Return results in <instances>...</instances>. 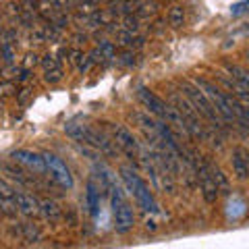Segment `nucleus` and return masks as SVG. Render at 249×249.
Wrapping results in <instances>:
<instances>
[{
    "label": "nucleus",
    "mask_w": 249,
    "mask_h": 249,
    "mask_svg": "<svg viewBox=\"0 0 249 249\" xmlns=\"http://www.w3.org/2000/svg\"><path fill=\"white\" fill-rule=\"evenodd\" d=\"M110 129H112L114 143L119 145L131 160L137 158V156H139V143H137V139L133 137V133H131L129 129H124L123 124H110Z\"/></svg>",
    "instance_id": "nucleus-7"
},
{
    "label": "nucleus",
    "mask_w": 249,
    "mask_h": 249,
    "mask_svg": "<svg viewBox=\"0 0 249 249\" xmlns=\"http://www.w3.org/2000/svg\"><path fill=\"white\" fill-rule=\"evenodd\" d=\"M166 19H168V25L170 27H183L185 25V9L183 6H178V4H173L168 9L166 13Z\"/></svg>",
    "instance_id": "nucleus-15"
},
{
    "label": "nucleus",
    "mask_w": 249,
    "mask_h": 249,
    "mask_svg": "<svg viewBox=\"0 0 249 249\" xmlns=\"http://www.w3.org/2000/svg\"><path fill=\"white\" fill-rule=\"evenodd\" d=\"M173 106L181 112V116L187 123V127H189V133L193 137H206V129H204V124H201V121H199V112L193 108V104L189 102V100H187L185 96L175 93L173 96Z\"/></svg>",
    "instance_id": "nucleus-4"
},
{
    "label": "nucleus",
    "mask_w": 249,
    "mask_h": 249,
    "mask_svg": "<svg viewBox=\"0 0 249 249\" xmlns=\"http://www.w3.org/2000/svg\"><path fill=\"white\" fill-rule=\"evenodd\" d=\"M0 110H2V104H0Z\"/></svg>",
    "instance_id": "nucleus-38"
},
{
    "label": "nucleus",
    "mask_w": 249,
    "mask_h": 249,
    "mask_svg": "<svg viewBox=\"0 0 249 249\" xmlns=\"http://www.w3.org/2000/svg\"><path fill=\"white\" fill-rule=\"evenodd\" d=\"M139 21H142V19H139L137 15H135V17H133V15H127V17L123 19V27L127 31H131V34H137V31H139Z\"/></svg>",
    "instance_id": "nucleus-21"
},
{
    "label": "nucleus",
    "mask_w": 249,
    "mask_h": 249,
    "mask_svg": "<svg viewBox=\"0 0 249 249\" xmlns=\"http://www.w3.org/2000/svg\"><path fill=\"white\" fill-rule=\"evenodd\" d=\"M40 62H42L44 71H48V69H56V67H60V62H58V58L54 56V54H46V56H44Z\"/></svg>",
    "instance_id": "nucleus-27"
},
{
    "label": "nucleus",
    "mask_w": 249,
    "mask_h": 249,
    "mask_svg": "<svg viewBox=\"0 0 249 249\" xmlns=\"http://www.w3.org/2000/svg\"><path fill=\"white\" fill-rule=\"evenodd\" d=\"M231 162H232V170H235L239 181H249V150L235 147Z\"/></svg>",
    "instance_id": "nucleus-11"
},
{
    "label": "nucleus",
    "mask_w": 249,
    "mask_h": 249,
    "mask_svg": "<svg viewBox=\"0 0 249 249\" xmlns=\"http://www.w3.org/2000/svg\"><path fill=\"white\" fill-rule=\"evenodd\" d=\"M71 40H73V44L77 46V48H81V46H83L85 42H88V36H85V34H81V31H77V34L71 37Z\"/></svg>",
    "instance_id": "nucleus-32"
},
{
    "label": "nucleus",
    "mask_w": 249,
    "mask_h": 249,
    "mask_svg": "<svg viewBox=\"0 0 249 249\" xmlns=\"http://www.w3.org/2000/svg\"><path fill=\"white\" fill-rule=\"evenodd\" d=\"M85 199H88L89 214H91V216H96V214H98V208H100V191L96 189L93 181L88 183V193H85Z\"/></svg>",
    "instance_id": "nucleus-17"
},
{
    "label": "nucleus",
    "mask_w": 249,
    "mask_h": 249,
    "mask_svg": "<svg viewBox=\"0 0 249 249\" xmlns=\"http://www.w3.org/2000/svg\"><path fill=\"white\" fill-rule=\"evenodd\" d=\"M11 158L17 162V164L25 166L27 170H31V173H36L37 177L48 175V166H46L44 154H37V152H31V150H15L11 154Z\"/></svg>",
    "instance_id": "nucleus-5"
},
{
    "label": "nucleus",
    "mask_w": 249,
    "mask_h": 249,
    "mask_svg": "<svg viewBox=\"0 0 249 249\" xmlns=\"http://www.w3.org/2000/svg\"><path fill=\"white\" fill-rule=\"evenodd\" d=\"M17 91V85H15L13 79H4L0 83V98H9V96H15Z\"/></svg>",
    "instance_id": "nucleus-22"
},
{
    "label": "nucleus",
    "mask_w": 249,
    "mask_h": 249,
    "mask_svg": "<svg viewBox=\"0 0 249 249\" xmlns=\"http://www.w3.org/2000/svg\"><path fill=\"white\" fill-rule=\"evenodd\" d=\"M114 229L116 232H129L135 224V214H133V208H131L127 201L114 206Z\"/></svg>",
    "instance_id": "nucleus-9"
},
{
    "label": "nucleus",
    "mask_w": 249,
    "mask_h": 249,
    "mask_svg": "<svg viewBox=\"0 0 249 249\" xmlns=\"http://www.w3.org/2000/svg\"><path fill=\"white\" fill-rule=\"evenodd\" d=\"M15 201H17V208L23 216H37L40 214V199H37L34 193L27 191H15Z\"/></svg>",
    "instance_id": "nucleus-10"
},
{
    "label": "nucleus",
    "mask_w": 249,
    "mask_h": 249,
    "mask_svg": "<svg viewBox=\"0 0 249 249\" xmlns=\"http://www.w3.org/2000/svg\"><path fill=\"white\" fill-rule=\"evenodd\" d=\"M121 175H123V181L127 183L129 187V191L133 193V197L139 206H142L145 212H156L158 210V206H156V201L152 197V193L150 189H147V185L139 178V175L135 173V170H131V168H121Z\"/></svg>",
    "instance_id": "nucleus-2"
},
{
    "label": "nucleus",
    "mask_w": 249,
    "mask_h": 249,
    "mask_svg": "<svg viewBox=\"0 0 249 249\" xmlns=\"http://www.w3.org/2000/svg\"><path fill=\"white\" fill-rule=\"evenodd\" d=\"M65 220H67L69 227H75V224H77V216H75L73 210H69V212L65 214Z\"/></svg>",
    "instance_id": "nucleus-35"
},
{
    "label": "nucleus",
    "mask_w": 249,
    "mask_h": 249,
    "mask_svg": "<svg viewBox=\"0 0 249 249\" xmlns=\"http://www.w3.org/2000/svg\"><path fill=\"white\" fill-rule=\"evenodd\" d=\"M137 4H139L137 0H116V2L110 4V15H123V17H127V15H133Z\"/></svg>",
    "instance_id": "nucleus-14"
},
{
    "label": "nucleus",
    "mask_w": 249,
    "mask_h": 249,
    "mask_svg": "<svg viewBox=\"0 0 249 249\" xmlns=\"http://www.w3.org/2000/svg\"><path fill=\"white\" fill-rule=\"evenodd\" d=\"M44 79H46V83H58L60 79H62V69L60 67H56V69H48V71H44Z\"/></svg>",
    "instance_id": "nucleus-23"
},
{
    "label": "nucleus",
    "mask_w": 249,
    "mask_h": 249,
    "mask_svg": "<svg viewBox=\"0 0 249 249\" xmlns=\"http://www.w3.org/2000/svg\"><path fill=\"white\" fill-rule=\"evenodd\" d=\"M21 235L25 241H29V243H37V241L42 239V231L34 222H21Z\"/></svg>",
    "instance_id": "nucleus-16"
},
{
    "label": "nucleus",
    "mask_w": 249,
    "mask_h": 249,
    "mask_svg": "<svg viewBox=\"0 0 249 249\" xmlns=\"http://www.w3.org/2000/svg\"><path fill=\"white\" fill-rule=\"evenodd\" d=\"M40 214L44 216V220H48L50 224H56L62 218V210L54 199H42L40 201Z\"/></svg>",
    "instance_id": "nucleus-12"
},
{
    "label": "nucleus",
    "mask_w": 249,
    "mask_h": 249,
    "mask_svg": "<svg viewBox=\"0 0 249 249\" xmlns=\"http://www.w3.org/2000/svg\"><path fill=\"white\" fill-rule=\"evenodd\" d=\"M135 58H137V56H135V54H133V52H124V54H123V56H116L114 60H116V62H119V65H123V67H133V65H135V62H137Z\"/></svg>",
    "instance_id": "nucleus-26"
},
{
    "label": "nucleus",
    "mask_w": 249,
    "mask_h": 249,
    "mask_svg": "<svg viewBox=\"0 0 249 249\" xmlns=\"http://www.w3.org/2000/svg\"><path fill=\"white\" fill-rule=\"evenodd\" d=\"M40 60H42V58L37 56V54H31V52H29L27 56H25V60H23V69H29V71H31V69H34Z\"/></svg>",
    "instance_id": "nucleus-30"
},
{
    "label": "nucleus",
    "mask_w": 249,
    "mask_h": 249,
    "mask_svg": "<svg viewBox=\"0 0 249 249\" xmlns=\"http://www.w3.org/2000/svg\"><path fill=\"white\" fill-rule=\"evenodd\" d=\"M181 89H183V96L189 100V102L193 104V108H196V110L204 116V119H208L216 129L224 127V119L220 116V112H218L214 108V104L210 102V98L204 93V89H201L199 85H196V81H187L185 79L181 83Z\"/></svg>",
    "instance_id": "nucleus-1"
},
{
    "label": "nucleus",
    "mask_w": 249,
    "mask_h": 249,
    "mask_svg": "<svg viewBox=\"0 0 249 249\" xmlns=\"http://www.w3.org/2000/svg\"><path fill=\"white\" fill-rule=\"evenodd\" d=\"M196 85H199V88L204 89V93L210 98V102L214 104V108L220 112V116L224 121L227 123H239L237 114H235V110H232V106H231V96H227L220 88H216V85L210 83L208 79H196Z\"/></svg>",
    "instance_id": "nucleus-3"
},
{
    "label": "nucleus",
    "mask_w": 249,
    "mask_h": 249,
    "mask_svg": "<svg viewBox=\"0 0 249 249\" xmlns=\"http://www.w3.org/2000/svg\"><path fill=\"white\" fill-rule=\"evenodd\" d=\"M6 15H9L11 19H19L21 21V4L9 2V4H6Z\"/></svg>",
    "instance_id": "nucleus-29"
},
{
    "label": "nucleus",
    "mask_w": 249,
    "mask_h": 249,
    "mask_svg": "<svg viewBox=\"0 0 249 249\" xmlns=\"http://www.w3.org/2000/svg\"><path fill=\"white\" fill-rule=\"evenodd\" d=\"M44 160H46V166H48V173L50 177L56 181L60 187H65V189H71L73 187V177H71V170L67 168V164L62 162L58 156H54L50 152L44 154Z\"/></svg>",
    "instance_id": "nucleus-6"
},
{
    "label": "nucleus",
    "mask_w": 249,
    "mask_h": 249,
    "mask_svg": "<svg viewBox=\"0 0 249 249\" xmlns=\"http://www.w3.org/2000/svg\"><path fill=\"white\" fill-rule=\"evenodd\" d=\"M0 75H2L4 79H13L15 75H19V69H17V65H15V62H11V65H4V67H2Z\"/></svg>",
    "instance_id": "nucleus-28"
},
{
    "label": "nucleus",
    "mask_w": 249,
    "mask_h": 249,
    "mask_svg": "<svg viewBox=\"0 0 249 249\" xmlns=\"http://www.w3.org/2000/svg\"><path fill=\"white\" fill-rule=\"evenodd\" d=\"M210 164H212V162H210ZM212 175H214V181L218 185V191H220V196H229V193H231V185H229L227 175H224L216 164H212Z\"/></svg>",
    "instance_id": "nucleus-18"
},
{
    "label": "nucleus",
    "mask_w": 249,
    "mask_h": 249,
    "mask_svg": "<svg viewBox=\"0 0 249 249\" xmlns=\"http://www.w3.org/2000/svg\"><path fill=\"white\" fill-rule=\"evenodd\" d=\"M29 96H31V89L29 88H23L21 91H17V102L19 104H25L27 100H29Z\"/></svg>",
    "instance_id": "nucleus-31"
},
{
    "label": "nucleus",
    "mask_w": 249,
    "mask_h": 249,
    "mask_svg": "<svg viewBox=\"0 0 249 249\" xmlns=\"http://www.w3.org/2000/svg\"><path fill=\"white\" fill-rule=\"evenodd\" d=\"M156 13H158V4L156 2H139L135 9V15L139 19H150Z\"/></svg>",
    "instance_id": "nucleus-19"
},
{
    "label": "nucleus",
    "mask_w": 249,
    "mask_h": 249,
    "mask_svg": "<svg viewBox=\"0 0 249 249\" xmlns=\"http://www.w3.org/2000/svg\"><path fill=\"white\" fill-rule=\"evenodd\" d=\"M227 73L235 79L241 88H245L247 91H249V71L247 69H243V67H239V65H232V62H229L227 65Z\"/></svg>",
    "instance_id": "nucleus-13"
},
{
    "label": "nucleus",
    "mask_w": 249,
    "mask_h": 249,
    "mask_svg": "<svg viewBox=\"0 0 249 249\" xmlns=\"http://www.w3.org/2000/svg\"><path fill=\"white\" fill-rule=\"evenodd\" d=\"M245 56H247V60H249V50H247V52H245Z\"/></svg>",
    "instance_id": "nucleus-37"
},
{
    "label": "nucleus",
    "mask_w": 249,
    "mask_h": 249,
    "mask_svg": "<svg viewBox=\"0 0 249 249\" xmlns=\"http://www.w3.org/2000/svg\"><path fill=\"white\" fill-rule=\"evenodd\" d=\"M91 65H96V60H93L91 54H88V56H83V58H81V62L77 65V71H79L81 75H85V73H88L89 69H91Z\"/></svg>",
    "instance_id": "nucleus-25"
},
{
    "label": "nucleus",
    "mask_w": 249,
    "mask_h": 249,
    "mask_svg": "<svg viewBox=\"0 0 249 249\" xmlns=\"http://www.w3.org/2000/svg\"><path fill=\"white\" fill-rule=\"evenodd\" d=\"M247 4H249V0H247Z\"/></svg>",
    "instance_id": "nucleus-39"
},
{
    "label": "nucleus",
    "mask_w": 249,
    "mask_h": 249,
    "mask_svg": "<svg viewBox=\"0 0 249 249\" xmlns=\"http://www.w3.org/2000/svg\"><path fill=\"white\" fill-rule=\"evenodd\" d=\"M15 191H17V189H15V187H13L9 181H6V178L0 177V196H4V197H13V199H15Z\"/></svg>",
    "instance_id": "nucleus-24"
},
{
    "label": "nucleus",
    "mask_w": 249,
    "mask_h": 249,
    "mask_svg": "<svg viewBox=\"0 0 249 249\" xmlns=\"http://www.w3.org/2000/svg\"><path fill=\"white\" fill-rule=\"evenodd\" d=\"M98 50H100V54H102L106 60H114L116 58V52H114V44L112 42L102 40V42L98 44Z\"/></svg>",
    "instance_id": "nucleus-20"
},
{
    "label": "nucleus",
    "mask_w": 249,
    "mask_h": 249,
    "mask_svg": "<svg viewBox=\"0 0 249 249\" xmlns=\"http://www.w3.org/2000/svg\"><path fill=\"white\" fill-rule=\"evenodd\" d=\"M137 96L139 100L143 102V106L150 110L154 116H158L160 121H166V110H168V104L164 102V100H160L152 89H147V88H139L137 91Z\"/></svg>",
    "instance_id": "nucleus-8"
},
{
    "label": "nucleus",
    "mask_w": 249,
    "mask_h": 249,
    "mask_svg": "<svg viewBox=\"0 0 249 249\" xmlns=\"http://www.w3.org/2000/svg\"><path fill=\"white\" fill-rule=\"evenodd\" d=\"M29 77H31V71H29V69H21L19 75H17V81H19V83H25Z\"/></svg>",
    "instance_id": "nucleus-34"
},
{
    "label": "nucleus",
    "mask_w": 249,
    "mask_h": 249,
    "mask_svg": "<svg viewBox=\"0 0 249 249\" xmlns=\"http://www.w3.org/2000/svg\"><path fill=\"white\" fill-rule=\"evenodd\" d=\"M145 227H147V231H156V222H154V220H147Z\"/></svg>",
    "instance_id": "nucleus-36"
},
{
    "label": "nucleus",
    "mask_w": 249,
    "mask_h": 249,
    "mask_svg": "<svg viewBox=\"0 0 249 249\" xmlns=\"http://www.w3.org/2000/svg\"><path fill=\"white\" fill-rule=\"evenodd\" d=\"M245 11H249L247 0H245V2H239V4H235V6H231V13H232V15H241V13H245Z\"/></svg>",
    "instance_id": "nucleus-33"
}]
</instances>
